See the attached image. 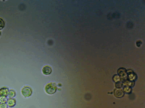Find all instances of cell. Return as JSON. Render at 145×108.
<instances>
[{"instance_id":"7a4b0ae2","label":"cell","mask_w":145,"mask_h":108,"mask_svg":"<svg viewBox=\"0 0 145 108\" xmlns=\"http://www.w3.org/2000/svg\"><path fill=\"white\" fill-rule=\"evenodd\" d=\"M22 94L26 97H30L31 95V94H32V89H31V88H30L28 86H25L24 88L22 89Z\"/></svg>"},{"instance_id":"52a82bcc","label":"cell","mask_w":145,"mask_h":108,"mask_svg":"<svg viewBox=\"0 0 145 108\" xmlns=\"http://www.w3.org/2000/svg\"><path fill=\"white\" fill-rule=\"evenodd\" d=\"M15 104H16V101H15L14 99L10 98V99L7 101V104H8L10 107H13V106L15 105Z\"/></svg>"},{"instance_id":"9c48e42d","label":"cell","mask_w":145,"mask_h":108,"mask_svg":"<svg viewBox=\"0 0 145 108\" xmlns=\"http://www.w3.org/2000/svg\"><path fill=\"white\" fill-rule=\"evenodd\" d=\"M131 91V88L129 86L125 85V86H124V88H123V92H126V93H130Z\"/></svg>"},{"instance_id":"277c9868","label":"cell","mask_w":145,"mask_h":108,"mask_svg":"<svg viewBox=\"0 0 145 108\" xmlns=\"http://www.w3.org/2000/svg\"><path fill=\"white\" fill-rule=\"evenodd\" d=\"M42 72L44 75H49L52 73V68L49 66H46L43 68Z\"/></svg>"},{"instance_id":"5b68a950","label":"cell","mask_w":145,"mask_h":108,"mask_svg":"<svg viewBox=\"0 0 145 108\" xmlns=\"http://www.w3.org/2000/svg\"><path fill=\"white\" fill-rule=\"evenodd\" d=\"M114 94H115V96L116 97H118V98L122 97L123 96V94H124L123 91H122V90L120 89H115V92H114Z\"/></svg>"},{"instance_id":"2e32d148","label":"cell","mask_w":145,"mask_h":108,"mask_svg":"<svg viewBox=\"0 0 145 108\" xmlns=\"http://www.w3.org/2000/svg\"><path fill=\"white\" fill-rule=\"evenodd\" d=\"M0 35H1V32H0Z\"/></svg>"},{"instance_id":"4fadbf2b","label":"cell","mask_w":145,"mask_h":108,"mask_svg":"<svg viewBox=\"0 0 145 108\" xmlns=\"http://www.w3.org/2000/svg\"><path fill=\"white\" fill-rule=\"evenodd\" d=\"M122 86H123V84H122V82H120V81H118V82H116V84H115V86L117 87V88H118V89H120V88H121L122 87Z\"/></svg>"},{"instance_id":"ba28073f","label":"cell","mask_w":145,"mask_h":108,"mask_svg":"<svg viewBox=\"0 0 145 108\" xmlns=\"http://www.w3.org/2000/svg\"><path fill=\"white\" fill-rule=\"evenodd\" d=\"M127 76L129 77V79L130 81H133V80H134L136 78V74L134 73H133V72H132V73H129V74H127Z\"/></svg>"},{"instance_id":"7c38bea8","label":"cell","mask_w":145,"mask_h":108,"mask_svg":"<svg viewBox=\"0 0 145 108\" xmlns=\"http://www.w3.org/2000/svg\"><path fill=\"white\" fill-rule=\"evenodd\" d=\"M4 27H5V22H4V20L0 18V30L3 29Z\"/></svg>"},{"instance_id":"9a60e30c","label":"cell","mask_w":145,"mask_h":108,"mask_svg":"<svg viewBox=\"0 0 145 108\" xmlns=\"http://www.w3.org/2000/svg\"><path fill=\"white\" fill-rule=\"evenodd\" d=\"M7 104L5 103L0 104V108H7Z\"/></svg>"},{"instance_id":"5bb4252c","label":"cell","mask_w":145,"mask_h":108,"mask_svg":"<svg viewBox=\"0 0 145 108\" xmlns=\"http://www.w3.org/2000/svg\"><path fill=\"white\" fill-rule=\"evenodd\" d=\"M113 79H114V81H115V82H118V81H120V77H119L118 75H115V76H114Z\"/></svg>"},{"instance_id":"6da1fadb","label":"cell","mask_w":145,"mask_h":108,"mask_svg":"<svg viewBox=\"0 0 145 108\" xmlns=\"http://www.w3.org/2000/svg\"><path fill=\"white\" fill-rule=\"evenodd\" d=\"M45 91L47 94H52L54 93H55V92L57 91L56 84L52 82L47 84L45 86Z\"/></svg>"},{"instance_id":"8fae6325","label":"cell","mask_w":145,"mask_h":108,"mask_svg":"<svg viewBox=\"0 0 145 108\" xmlns=\"http://www.w3.org/2000/svg\"><path fill=\"white\" fill-rule=\"evenodd\" d=\"M7 102V98L6 97H2L0 96V104H4Z\"/></svg>"},{"instance_id":"8992f818","label":"cell","mask_w":145,"mask_h":108,"mask_svg":"<svg viewBox=\"0 0 145 108\" xmlns=\"http://www.w3.org/2000/svg\"><path fill=\"white\" fill-rule=\"evenodd\" d=\"M8 89L7 88H2L0 89V96L6 97L8 94Z\"/></svg>"},{"instance_id":"3957f363","label":"cell","mask_w":145,"mask_h":108,"mask_svg":"<svg viewBox=\"0 0 145 108\" xmlns=\"http://www.w3.org/2000/svg\"><path fill=\"white\" fill-rule=\"evenodd\" d=\"M118 76H120L122 79H125L127 78V72H126V70L123 68H120L118 69Z\"/></svg>"},{"instance_id":"30bf717a","label":"cell","mask_w":145,"mask_h":108,"mask_svg":"<svg viewBox=\"0 0 145 108\" xmlns=\"http://www.w3.org/2000/svg\"><path fill=\"white\" fill-rule=\"evenodd\" d=\"M7 95H8L9 97L12 98L13 97L15 96V91H13V90H10V91L8 92V94Z\"/></svg>"}]
</instances>
